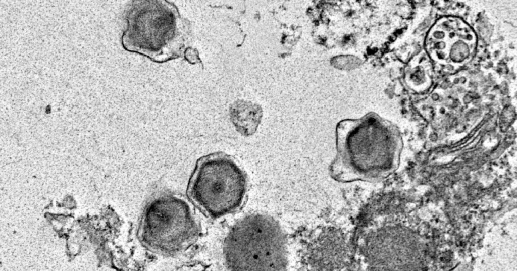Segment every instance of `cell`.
<instances>
[{"label":"cell","instance_id":"cell-6","mask_svg":"<svg viewBox=\"0 0 517 271\" xmlns=\"http://www.w3.org/2000/svg\"><path fill=\"white\" fill-rule=\"evenodd\" d=\"M262 117L261 108L250 102H238L230 111V120L235 130L245 137L252 136L256 132Z\"/></svg>","mask_w":517,"mask_h":271},{"label":"cell","instance_id":"cell-2","mask_svg":"<svg viewBox=\"0 0 517 271\" xmlns=\"http://www.w3.org/2000/svg\"><path fill=\"white\" fill-rule=\"evenodd\" d=\"M127 27L123 47L157 63L178 58L191 33L189 21L173 3L166 1H133L125 14Z\"/></svg>","mask_w":517,"mask_h":271},{"label":"cell","instance_id":"cell-3","mask_svg":"<svg viewBox=\"0 0 517 271\" xmlns=\"http://www.w3.org/2000/svg\"><path fill=\"white\" fill-rule=\"evenodd\" d=\"M287 249L286 235L278 222L267 215L252 214L232 227L223 252L231 270H284Z\"/></svg>","mask_w":517,"mask_h":271},{"label":"cell","instance_id":"cell-4","mask_svg":"<svg viewBox=\"0 0 517 271\" xmlns=\"http://www.w3.org/2000/svg\"><path fill=\"white\" fill-rule=\"evenodd\" d=\"M199 232L191 203L179 194L163 192L152 196L146 204L137 234L140 242L151 252L174 255L194 244Z\"/></svg>","mask_w":517,"mask_h":271},{"label":"cell","instance_id":"cell-1","mask_svg":"<svg viewBox=\"0 0 517 271\" xmlns=\"http://www.w3.org/2000/svg\"><path fill=\"white\" fill-rule=\"evenodd\" d=\"M336 145V157L330 169L335 179L375 181L394 170L399 141L394 126L373 114L339 123Z\"/></svg>","mask_w":517,"mask_h":271},{"label":"cell","instance_id":"cell-5","mask_svg":"<svg viewBox=\"0 0 517 271\" xmlns=\"http://www.w3.org/2000/svg\"><path fill=\"white\" fill-rule=\"evenodd\" d=\"M247 186L246 174L234 160L225 153L215 152L198 160L187 193L202 211L218 218L240 206Z\"/></svg>","mask_w":517,"mask_h":271}]
</instances>
